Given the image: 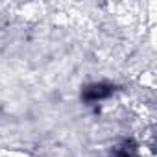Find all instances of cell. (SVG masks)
Segmentation results:
<instances>
[{
    "mask_svg": "<svg viewBox=\"0 0 157 157\" xmlns=\"http://www.w3.org/2000/svg\"><path fill=\"white\" fill-rule=\"evenodd\" d=\"M111 93H113V87H111V85L94 83V85H89V87L83 91V98H85L87 102H98V100L107 98Z\"/></svg>",
    "mask_w": 157,
    "mask_h": 157,
    "instance_id": "obj_1",
    "label": "cell"
}]
</instances>
